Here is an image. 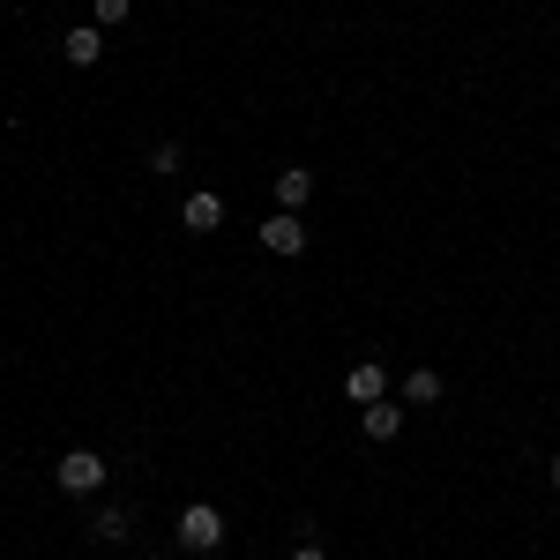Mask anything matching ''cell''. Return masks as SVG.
<instances>
[{"instance_id":"10","label":"cell","mask_w":560,"mask_h":560,"mask_svg":"<svg viewBox=\"0 0 560 560\" xmlns=\"http://www.w3.org/2000/svg\"><path fill=\"white\" fill-rule=\"evenodd\" d=\"M433 396H441V374L433 366H411L404 374V404H433Z\"/></svg>"},{"instance_id":"6","label":"cell","mask_w":560,"mask_h":560,"mask_svg":"<svg viewBox=\"0 0 560 560\" xmlns=\"http://www.w3.org/2000/svg\"><path fill=\"white\" fill-rule=\"evenodd\" d=\"M345 396H351V404H382V396H388V374L374 366V359H359V366L345 374Z\"/></svg>"},{"instance_id":"2","label":"cell","mask_w":560,"mask_h":560,"mask_svg":"<svg viewBox=\"0 0 560 560\" xmlns=\"http://www.w3.org/2000/svg\"><path fill=\"white\" fill-rule=\"evenodd\" d=\"M52 478H60V493H75V501H83V493H105V456H97V448H68V456L52 464Z\"/></svg>"},{"instance_id":"5","label":"cell","mask_w":560,"mask_h":560,"mask_svg":"<svg viewBox=\"0 0 560 560\" xmlns=\"http://www.w3.org/2000/svg\"><path fill=\"white\" fill-rule=\"evenodd\" d=\"M359 427H366V441H396L404 433V404H359Z\"/></svg>"},{"instance_id":"11","label":"cell","mask_w":560,"mask_h":560,"mask_svg":"<svg viewBox=\"0 0 560 560\" xmlns=\"http://www.w3.org/2000/svg\"><path fill=\"white\" fill-rule=\"evenodd\" d=\"M135 15V0H97V31H105V23H128Z\"/></svg>"},{"instance_id":"7","label":"cell","mask_w":560,"mask_h":560,"mask_svg":"<svg viewBox=\"0 0 560 560\" xmlns=\"http://www.w3.org/2000/svg\"><path fill=\"white\" fill-rule=\"evenodd\" d=\"M60 52H68V68H97L105 60V31H68Z\"/></svg>"},{"instance_id":"14","label":"cell","mask_w":560,"mask_h":560,"mask_svg":"<svg viewBox=\"0 0 560 560\" xmlns=\"http://www.w3.org/2000/svg\"><path fill=\"white\" fill-rule=\"evenodd\" d=\"M546 486H553V493H560V456H553V464H546Z\"/></svg>"},{"instance_id":"3","label":"cell","mask_w":560,"mask_h":560,"mask_svg":"<svg viewBox=\"0 0 560 560\" xmlns=\"http://www.w3.org/2000/svg\"><path fill=\"white\" fill-rule=\"evenodd\" d=\"M261 255H277V261L306 255V224H300V210H277L269 224H261Z\"/></svg>"},{"instance_id":"16","label":"cell","mask_w":560,"mask_h":560,"mask_svg":"<svg viewBox=\"0 0 560 560\" xmlns=\"http://www.w3.org/2000/svg\"><path fill=\"white\" fill-rule=\"evenodd\" d=\"M0 359H8V345H0Z\"/></svg>"},{"instance_id":"13","label":"cell","mask_w":560,"mask_h":560,"mask_svg":"<svg viewBox=\"0 0 560 560\" xmlns=\"http://www.w3.org/2000/svg\"><path fill=\"white\" fill-rule=\"evenodd\" d=\"M292 560H329V553H322L314 538H300V546H292Z\"/></svg>"},{"instance_id":"12","label":"cell","mask_w":560,"mask_h":560,"mask_svg":"<svg viewBox=\"0 0 560 560\" xmlns=\"http://www.w3.org/2000/svg\"><path fill=\"white\" fill-rule=\"evenodd\" d=\"M150 173H179V142H158L150 150Z\"/></svg>"},{"instance_id":"1","label":"cell","mask_w":560,"mask_h":560,"mask_svg":"<svg viewBox=\"0 0 560 560\" xmlns=\"http://www.w3.org/2000/svg\"><path fill=\"white\" fill-rule=\"evenodd\" d=\"M224 509H210V501H187L179 509V523H173V538H179V553H217L224 546Z\"/></svg>"},{"instance_id":"8","label":"cell","mask_w":560,"mask_h":560,"mask_svg":"<svg viewBox=\"0 0 560 560\" xmlns=\"http://www.w3.org/2000/svg\"><path fill=\"white\" fill-rule=\"evenodd\" d=\"M90 530H97L105 546H120V538H128V530H135V516H128V509H120V501H105V509L90 516Z\"/></svg>"},{"instance_id":"15","label":"cell","mask_w":560,"mask_h":560,"mask_svg":"<svg viewBox=\"0 0 560 560\" xmlns=\"http://www.w3.org/2000/svg\"><path fill=\"white\" fill-rule=\"evenodd\" d=\"M142 560H165V553H142Z\"/></svg>"},{"instance_id":"9","label":"cell","mask_w":560,"mask_h":560,"mask_svg":"<svg viewBox=\"0 0 560 560\" xmlns=\"http://www.w3.org/2000/svg\"><path fill=\"white\" fill-rule=\"evenodd\" d=\"M306 195H314V173H306V165H284V173H277V202H284V210H300Z\"/></svg>"},{"instance_id":"4","label":"cell","mask_w":560,"mask_h":560,"mask_svg":"<svg viewBox=\"0 0 560 560\" xmlns=\"http://www.w3.org/2000/svg\"><path fill=\"white\" fill-rule=\"evenodd\" d=\"M179 224H187V232H217V224H224V195H210V187L187 195V202H179Z\"/></svg>"}]
</instances>
